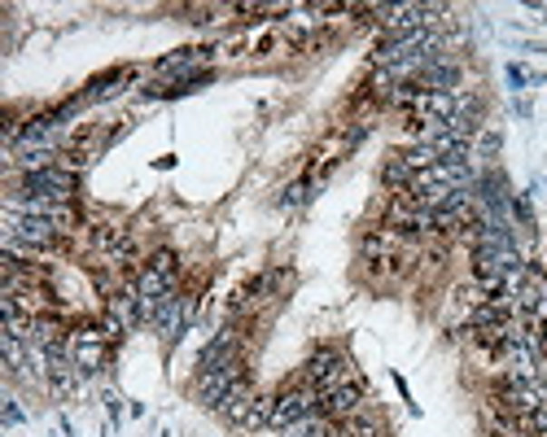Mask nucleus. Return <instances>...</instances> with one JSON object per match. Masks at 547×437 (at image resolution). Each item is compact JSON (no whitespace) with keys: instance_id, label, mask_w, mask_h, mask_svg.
<instances>
[{"instance_id":"obj_1","label":"nucleus","mask_w":547,"mask_h":437,"mask_svg":"<svg viewBox=\"0 0 547 437\" xmlns=\"http://www.w3.org/2000/svg\"><path fill=\"white\" fill-rule=\"evenodd\" d=\"M316 415H324V398L320 389L311 385H294L285 389V393H276V407H272V429H294V424H302V420H316Z\"/></svg>"},{"instance_id":"obj_2","label":"nucleus","mask_w":547,"mask_h":437,"mask_svg":"<svg viewBox=\"0 0 547 437\" xmlns=\"http://www.w3.org/2000/svg\"><path fill=\"white\" fill-rule=\"evenodd\" d=\"M241 376H246V367H241V354H237V359H228V364L210 367V372H198V381H193V393H198L201 407H210V412H215V407L224 403V393L237 385Z\"/></svg>"},{"instance_id":"obj_3","label":"nucleus","mask_w":547,"mask_h":437,"mask_svg":"<svg viewBox=\"0 0 547 437\" xmlns=\"http://www.w3.org/2000/svg\"><path fill=\"white\" fill-rule=\"evenodd\" d=\"M66 350H71V359L79 364V372H101L105 359H110V341L101 333L97 324H79L71 341H66Z\"/></svg>"},{"instance_id":"obj_4","label":"nucleus","mask_w":547,"mask_h":437,"mask_svg":"<svg viewBox=\"0 0 547 437\" xmlns=\"http://www.w3.org/2000/svg\"><path fill=\"white\" fill-rule=\"evenodd\" d=\"M364 398H368V389H364V381L355 376V381H347L342 389H333V393L324 398V420L342 424V420H350V415H359L364 412Z\"/></svg>"},{"instance_id":"obj_5","label":"nucleus","mask_w":547,"mask_h":437,"mask_svg":"<svg viewBox=\"0 0 547 437\" xmlns=\"http://www.w3.org/2000/svg\"><path fill=\"white\" fill-rule=\"evenodd\" d=\"M499 403H503V412H513V415H530V412H539L543 407V393L530 385V381H508V385L499 389Z\"/></svg>"},{"instance_id":"obj_6","label":"nucleus","mask_w":547,"mask_h":437,"mask_svg":"<svg viewBox=\"0 0 547 437\" xmlns=\"http://www.w3.org/2000/svg\"><path fill=\"white\" fill-rule=\"evenodd\" d=\"M254 398H259V393H254V385L241 376V381H237V385L224 393V403H220L215 412L224 415L228 424H237V429H241V424H246V415H249V407H254Z\"/></svg>"},{"instance_id":"obj_7","label":"nucleus","mask_w":547,"mask_h":437,"mask_svg":"<svg viewBox=\"0 0 547 437\" xmlns=\"http://www.w3.org/2000/svg\"><path fill=\"white\" fill-rule=\"evenodd\" d=\"M359 249H364V258H368L373 267H381V263H395L398 232H395V228H368V232H364V241H359Z\"/></svg>"},{"instance_id":"obj_8","label":"nucleus","mask_w":547,"mask_h":437,"mask_svg":"<svg viewBox=\"0 0 547 437\" xmlns=\"http://www.w3.org/2000/svg\"><path fill=\"white\" fill-rule=\"evenodd\" d=\"M93 245L105 254V263H123L127 254H132V237H127V228H119V223H101L97 232H93Z\"/></svg>"},{"instance_id":"obj_9","label":"nucleus","mask_w":547,"mask_h":437,"mask_svg":"<svg viewBox=\"0 0 547 437\" xmlns=\"http://www.w3.org/2000/svg\"><path fill=\"white\" fill-rule=\"evenodd\" d=\"M455 79H460V71H455L451 62H425L421 66V88L425 92H451Z\"/></svg>"},{"instance_id":"obj_10","label":"nucleus","mask_w":547,"mask_h":437,"mask_svg":"<svg viewBox=\"0 0 547 437\" xmlns=\"http://www.w3.org/2000/svg\"><path fill=\"white\" fill-rule=\"evenodd\" d=\"M136 293H141V297H167V293H175V276L141 267V276H136Z\"/></svg>"},{"instance_id":"obj_11","label":"nucleus","mask_w":547,"mask_h":437,"mask_svg":"<svg viewBox=\"0 0 547 437\" xmlns=\"http://www.w3.org/2000/svg\"><path fill=\"white\" fill-rule=\"evenodd\" d=\"M381 180H386L390 189H398V193H407V189H412V180H416V170L407 167V162H403V153H398V158H390V162H386Z\"/></svg>"},{"instance_id":"obj_12","label":"nucleus","mask_w":547,"mask_h":437,"mask_svg":"<svg viewBox=\"0 0 547 437\" xmlns=\"http://www.w3.org/2000/svg\"><path fill=\"white\" fill-rule=\"evenodd\" d=\"M44 218L57 228V237H66V232H75V228H79V210L71 206V201H53Z\"/></svg>"},{"instance_id":"obj_13","label":"nucleus","mask_w":547,"mask_h":437,"mask_svg":"<svg viewBox=\"0 0 547 437\" xmlns=\"http://www.w3.org/2000/svg\"><path fill=\"white\" fill-rule=\"evenodd\" d=\"M272 407H276V398H268V393H259L241 429H249V433H254V429H268V424H272Z\"/></svg>"},{"instance_id":"obj_14","label":"nucleus","mask_w":547,"mask_h":437,"mask_svg":"<svg viewBox=\"0 0 547 437\" xmlns=\"http://www.w3.org/2000/svg\"><path fill=\"white\" fill-rule=\"evenodd\" d=\"M403 162H407V167L416 170V175H421V170H429V167H438V153H434V145H412L407 149V153H403Z\"/></svg>"},{"instance_id":"obj_15","label":"nucleus","mask_w":547,"mask_h":437,"mask_svg":"<svg viewBox=\"0 0 547 437\" xmlns=\"http://www.w3.org/2000/svg\"><path fill=\"white\" fill-rule=\"evenodd\" d=\"M145 267L162 271V276H180V258H175L171 249H158V254H153V258H150V263H145Z\"/></svg>"},{"instance_id":"obj_16","label":"nucleus","mask_w":547,"mask_h":437,"mask_svg":"<svg viewBox=\"0 0 547 437\" xmlns=\"http://www.w3.org/2000/svg\"><path fill=\"white\" fill-rule=\"evenodd\" d=\"M522 424H525V433H534V437H547V407H539V412L522 415Z\"/></svg>"},{"instance_id":"obj_17","label":"nucleus","mask_w":547,"mask_h":437,"mask_svg":"<svg viewBox=\"0 0 547 437\" xmlns=\"http://www.w3.org/2000/svg\"><path fill=\"white\" fill-rule=\"evenodd\" d=\"M298 201H307V184H289L285 197H280V206H298Z\"/></svg>"},{"instance_id":"obj_18","label":"nucleus","mask_w":547,"mask_h":437,"mask_svg":"<svg viewBox=\"0 0 547 437\" xmlns=\"http://www.w3.org/2000/svg\"><path fill=\"white\" fill-rule=\"evenodd\" d=\"M18 420H23V412H18V407L9 403V407H5V424H18Z\"/></svg>"},{"instance_id":"obj_19","label":"nucleus","mask_w":547,"mask_h":437,"mask_svg":"<svg viewBox=\"0 0 547 437\" xmlns=\"http://www.w3.org/2000/svg\"><path fill=\"white\" fill-rule=\"evenodd\" d=\"M539 354H543V359H547V324H543V328H539Z\"/></svg>"},{"instance_id":"obj_20","label":"nucleus","mask_w":547,"mask_h":437,"mask_svg":"<svg viewBox=\"0 0 547 437\" xmlns=\"http://www.w3.org/2000/svg\"><path fill=\"white\" fill-rule=\"evenodd\" d=\"M543 376H547V364H543Z\"/></svg>"}]
</instances>
